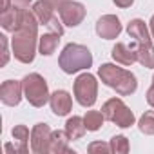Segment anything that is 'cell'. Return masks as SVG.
Segmentation results:
<instances>
[{
	"instance_id": "cell-16",
	"label": "cell",
	"mask_w": 154,
	"mask_h": 154,
	"mask_svg": "<svg viewBox=\"0 0 154 154\" xmlns=\"http://www.w3.org/2000/svg\"><path fill=\"white\" fill-rule=\"evenodd\" d=\"M69 134L65 131H54L51 134V145H49V152L53 154H62V152H72L69 149Z\"/></svg>"
},
{
	"instance_id": "cell-29",
	"label": "cell",
	"mask_w": 154,
	"mask_h": 154,
	"mask_svg": "<svg viewBox=\"0 0 154 154\" xmlns=\"http://www.w3.org/2000/svg\"><path fill=\"white\" fill-rule=\"evenodd\" d=\"M112 2H114L118 8H122V9H127V8H131V6L134 4V0H112Z\"/></svg>"
},
{
	"instance_id": "cell-7",
	"label": "cell",
	"mask_w": 154,
	"mask_h": 154,
	"mask_svg": "<svg viewBox=\"0 0 154 154\" xmlns=\"http://www.w3.org/2000/svg\"><path fill=\"white\" fill-rule=\"evenodd\" d=\"M58 15H60L63 26L76 27V26H80L84 22V18L87 15V9L80 2H74V0H63L62 4H58Z\"/></svg>"
},
{
	"instance_id": "cell-2",
	"label": "cell",
	"mask_w": 154,
	"mask_h": 154,
	"mask_svg": "<svg viewBox=\"0 0 154 154\" xmlns=\"http://www.w3.org/2000/svg\"><path fill=\"white\" fill-rule=\"evenodd\" d=\"M98 76L107 87L114 89L120 96H131L138 89L136 76L131 71L116 67L112 63H102L98 69Z\"/></svg>"
},
{
	"instance_id": "cell-4",
	"label": "cell",
	"mask_w": 154,
	"mask_h": 154,
	"mask_svg": "<svg viewBox=\"0 0 154 154\" xmlns=\"http://www.w3.org/2000/svg\"><path fill=\"white\" fill-rule=\"evenodd\" d=\"M22 89H24V98L33 107H44L49 102V98H51L49 96V89H47V82L38 72H31V74L24 76Z\"/></svg>"
},
{
	"instance_id": "cell-8",
	"label": "cell",
	"mask_w": 154,
	"mask_h": 154,
	"mask_svg": "<svg viewBox=\"0 0 154 154\" xmlns=\"http://www.w3.org/2000/svg\"><path fill=\"white\" fill-rule=\"evenodd\" d=\"M51 134H53V131L47 123H36L31 131V150L36 154L49 152Z\"/></svg>"
},
{
	"instance_id": "cell-20",
	"label": "cell",
	"mask_w": 154,
	"mask_h": 154,
	"mask_svg": "<svg viewBox=\"0 0 154 154\" xmlns=\"http://www.w3.org/2000/svg\"><path fill=\"white\" fill-rule=\"evenodd\" d=\"M138 62L147 69H154V45H152V42L138 45Z\"/></svg>"
},
{
	"instance_id": "cell-27",
	"label": "cell",
	"mask_w": 154,
	"mask_h": 154,
	"mask_svg": "<svg viewBox=\"0 0 154 154\" xmlns=\"http://www.w3.org/2000/svg\"><path fill=\"white\" fill-rule=\"evenodd\" d=\"M0 42H2V47H4V58H2V65H6V63H8V60H9V51H8V38L2 35V36H0Z\"/></svg>"
},
{
	"instance_id": "cell-10",
	"label": "cell",
	"mask_w": 154,
	"mask_h": 154,
	"mask_svg": "<svg viewBox=\"0 0 154 154\" xmlns=\"http://www.w3.org/2000/svg\"><path fill=\"white\" fill-rule=\"evenodd\" d=\"M22 94H24L22 82H17V80H6L2 85H0V100H2L4 105H9V107L18 105L20 100H22Z\"/></svg>"
},
{
	"instance_id": "cell-19",
	"label": "cell",
	"mask_w": 154,
	"mask_h": 154,
	"mask_svg": "<svg viewBox=\"0 0 154 154\" xmlns=\"http://www.w3.org/2000/svg\"><path fill=\"white\" fill-rule=\"evenodd\" d=\"M15 138V149L17 152H27V141H29V129L26 125H15L11 131Z\"/></svg>"
},
{
	"instance_id": "cell-25",
	"label": "cell",
	"mask_w": 154,
	"mask_h": 154,
	"mask_svg": "<svg viewBox=\"0 0 154 154\" xmlns=\"http://www.w3.org/2000/svg\"><path fill=\"white\" fill-rule=\"evenodd\" d=\"M89 152H111V145L103 143V141H93L89 145Z\"/></svg>"
},
{
	"instance_id": "cell-21",
	"label": "cell",
	"mask_w": 154,
	"mask_h": 154,
	"mask_svg": "<svg viewBox=\"0 0 154 154\" xmlns=\"http://www.w3.org/2000/svg\"><path fill=\"white\" fill-rule=\"evenodd\" d=\"M103 120H105V116H103V112H100V111H87L85 116H84L85 127H87V131H91V132L98 131V129L103 125Z\"/></svg>"
},
{
	"instance_id": "cell-1",
	"label": "cell",
	"mask_w": 154,
	"mask_h": 154,
	"mask_svg": "<svg viewBox=\"0 0 154 154\" xmlns=\"http://www.w3.org/2000/svg\"><path fill=\"white\" fill-rule=\"evenodd\" d=\"M38 18L35 17L33 11L24 9L22 24L20 27L13 33L11 45H13V54L18 62L22 63H31L35 60L36 53V42H38Z\"/></svg>"
},
{
	"instance_id": "cell-30",
	"label": "cell",
	"mask_w": 154,
	"mask_h": 154,
	"mask_svg": "<svg viewBox=\"0 0 154 154\" xmlns=\"http://www.w3.org/2000/svg\"><path fill=\"white\" fill-rule=\"evenodd\" d=\"M149 26H150V35H152V40H154V15H152L150 22H149Z\"/></svg>"
},
{
	"instance_id": "cell-22",
	"label": "cell",
	"mask_w": 154,
	"mask_h": 154,
	"mask_svg": "<svg viewBox=\"0 0 154 154\" xmlns=\"http://www.w3.org/2000/svg\"><path fill=\"white\" fill-rule=\"evenodd\" d=\"M138 129H140V132H143L147 136H154V111H147L141 114V118L138 122Z\"/></svg>"
},
{
	"instance_id": "cell-3",
	"label": "cell",
	"mask_w": 154,
	"mask_h": 154,
	"mask_svg": "<svg viewBox=\"0 0 154 154\" xmlns=\"http://www.w3.org/2000/svg\"><path fill=\"white\" fill-rule=\"evenodd\" d=\"M58 65L62 67L63 72L74 74V72H78V71L89 69L93 65V54L82 44H67L63 47V51L60 53Z\"/></svg>"
},
{
	"instance_id": "cell-15",
	"label": "cell",
	"mask_w": 154,
	"mask_h": 154,
	"mask_svg": "<svg viewBox=\"0 0 154 154\" xmlns=\"http://www.w3.org/2000/svg\"><path fill=\"white\" fill-rule=\"evenodd\" d=\"M33 13L42 26H47L54 17V4L51 0H38L33 6Z\"/></svg>"
},
{
	"instance_id": "cell-14",
	"label": "cell",
	"mask_w": 154,
	"mask_h": 154,
	"mask_svg": "<svg viewBox=\"0 0 154 154\" xmlns=\"http://www.w3.org/2000/svg\"><path fill=\"white\" fill-rule=\"evenodd\" d=\"M127 33H129V36H131L138 45H140V44H150V40H152L150 35H149V29H147L145 22L140 20V18H134V20L129 22Z\"/></svg>"
},
{
	"instance_id": "cell-17",
	"label": "cell",
	"mask_w": 154,
	"mask_h": 154,
	"mask_svg": "<svg viewBox=\"0 0 154 154\" xmlns=\"http://www.w3.org/2000/svg\"><path fill=\"white\" fill-rule=\"evenodd\" d=\"M58 42H60V35H58V33L49 31V33L42 35V36L38 38V51H40V54H44V56H51V54L56 51Z\"/></svg>"
},
{
	"instance_id": "cell-9",
	"label": "cell",
	"mask_w": 154,
	"mask_h": 154,
	"mask_svg": "<svg viewBox=\"0 0 154 154\" xmlns=\"http://www.w3.org/2000/svg\"><path fill=\"white\" fill-rule=\"evenodd\" d=\"M96 33H98V36L103 38V40L118 38V35L122 33L120 18H118L116 15H103V17L96 22Z\"/></svg>"
},
{
	"instance_id": "cell-28",
	"label": "cell",
	"mask_w": 154,
	"mask_h": 154,
	"mask_svg": "<svg viewBox=\"0 0 154 154\" xmlns=\"http://www.w3.org/2000/svg\"><path fill=\"white\" fill-rule=\"evenodd\" d=\"M147 103L150 105V107H154V76H152V85H150V89L147 91Z\"/></svg>"
},
{
	"instance_id": "cell-26",
	"label": "cell",
	"mask_w": 154,
	"mask_h": 154,
	"mask_svg": "<svg viewBox=\"0 0 154 154\" xmlns=\"http://www.w3.org/2000/svg\"><path fill=\"white\" fill-rule=\"evenodd\" d=\"M47 27H49V31H53V33H58L60 36L63 35V26L58 22V18H56V17H53V20L47 24Z\"/></svg>"
},
{
	"instance_id": "cell-31",
	"label": "cell",
	"mask_w": 154,
	"mask_h": 154,
	"mask_svg": "<svg viewBox=\"0 0 154 154\" xmlns=\"http://www.w3.org/2000/svg\"><path fill=\"white\" fill-rule=\"evenodd\" d=\"M51 2H53L54 6H58V4H62V2H63V0H51Z\"/></svg>"
},
{
	"instance_id": "cell-12",
	"label": "cell",
	"mask_w": 154,
	"mask_h": 154,
	"mask_svg": "<svg viewBox=\"0 0 154 154\" xmlns=\"http://www.w3.org/2000/svg\"><path fill=\"white\" fill-rule=\"evenodd\" d=\"M22 17H24V9H18V8H6L2 9V15H0V24L2 27L9 33H15L20 24H22Z\"/></svg>"
},
{
	"instance_id": "cell-24",
	"label": "cell",
	"mask_w": 154,
	"mask_h": 154,
	"mask_svg": "<svg viewBox=\"0 0 154 154\" xmlns=\"http://www.w3.org/2000/svg\"><path fill=\"white\" fill-rule=\"evenodd\" d=\"M33 2V0H4V8L2 9H6V8H18V9H27L29 8V4Z\"/></svg>"
},
{
	"instance_id": "cell-6",
	"label": "cell",
	"mask_w": 154,
	"mask_h": 154,
	"mask_svg": "<svg viewBox=\"0 0 154 154\" xmlns=\"http://www.w3.org/2000/svg\"><path fill=\"white\" fill-rule=\"evenodd\" d=\"M98 96V82L91 72H82L74 80V98L82 107H93Z\"/></svg>"
},
{
	"instance_id": "cell-23",
	"label": "cell",
	"mask_w": 154,
	"mask_h": 154,
	"mask_svg": "<svg viewBox=\"0 0 154 154\" xmlns=\"http://www.w3.org/2000/svg\"><path fill=\"white\" fill-rule=\"evenodd\" d=\"M111 152H116V154H127L129 152V140L123 136V134H118V136H112L111 138Z\"/></svg>"
},
{
	"instance_id": "cell-11",
	"label": "cell",
	"mask_w": 154,
	"mask_h": 154,
	"mask_svg": "<svg viewBox=\"0 0 154 154\" xmlns=\"http://www.w3.org/2000/svg\"><path fill=\"white\" fill-rule=\"evenodd\" d=\"M49 103H51V111L56 114V116H65L69 114L71 107H72V100H71V94L67 91H54L49 98Z\"/></svg>"
},
{
	"instance_id": "cell-5",
	"label": "cell",
	"mask_w": 154,
	"mask_h": 154,
	"mask_svg": "<svg viewBox=\"0 0 154 154\" xmlns=\"http://www.w3.org/2000/svg\"><path fill=\"white\" fill-rule=\"evenodd\" d=\"M102 112H103L105 120L116 123L122 129H127V127L134 125V120H136L134 114H132V111L122 102V98H111V100H107L103 103V107H102Z\"/></svg>"
},
{
	"instance_id": "cell-18",
	"label": "cell",
	"mask_w": 154,
	"mask_h": 154,
	"mask_svg": "<svg viewBox=\"0 0 154 154\" xmlns=\"http://www.w3.org/2000/svg\"><path fill=\"white\" fill-rule=\"evenodd\" d=\"M85 131H87L85 122H84V118H80V116H72V118H69V120L65 122V132L69 134L71 140H80V138L85 134Z\"/></svg>"
},
{
	"instance_id": "cell-13",
	"label": "cell",
	"mask_w": 154,
	"mask_h": 154,
	"mask_svg": "<svg viewBox=\"0 0 154 154\" xmlns=\"http://www.w3.org/2000/svg\"><path fill=\"white\" fill-rule=\"evenodd\" d=\"M112 58L122 65H132L134 62H138V45L129 47L127 44L120 42L112 47Z\"/></svg>"
}]
</instances>
